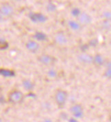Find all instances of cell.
<instances>
[{"label": "cell", "instance_id": "6da1fadb", "mask_svg": "<svg viewBox=\"0 0 111 122\" xmlns=\"http://www.w3.org/2000/svg\"><path fill=\"white\" fill-rule=\"evenodd\" d=\"M29 18L34 23H45L47 20V17L44 15L39 13H30Z\"/></svg>", "mask_w": 111, "mask_h": 122}, {"label": "cell", "instance_id": "7a4b0ae2", "mask_svg": "<svg viewBox=\"0 0 111 122\" xmlns=\"http://www.w3.org/2000/svg\"><path fill=\"white\" fill-rule=\"evenodd\" d=\"M67 92L62 90H58L56 94V96H55L56 103L60 106H62L63 105H65L66 101H67Z\"/></svg>", "mask_w": 111, "mask_h": 122}, {"label": "cell", "instance_id": "3957f363", "mask_svg": "<svg viewBox=\"0 0 111 122\" xmlns=\"http://www.w3.org/2000/svg\"><path fill=\"white\" fill-rule=\"evenodd\" d=\"M23 95L21 92L18 90H14L11 92L9 95V101L13 103H19L23 100Z\"/></svg>", "mask_w": 111, "mask_h": 122}, {"label": "cell", "instance_id": "277c9868", "mask_svg": "<svg viewBox=\"0 0 111 122\" xmlns=\"http://www.w3.org/2000/svg\"><path fill=\"white\" fill-rule=\"evenodd\" d=\"M71 112L75 118H81L82 117L84 114L82 107L80 104H75L71 108Z\"/></svg>", "mask_w": 111, "mask_h": 122}, {"label": "cell", "instance_id": "5b68a950", "mask_svg": "<svg viewBox=\"0 0 111 122\" xmlns=\"http://www.w3.org/2000/svg\"><path fill=\"white\" fill-rule=\"evenodd\" d=\"M0 13L1 15H4V16H7V17L10 16L13 13V8L10 5L8 4H5L2 5L0 8Z\"/></svg>", "mask_w": 111, "mask_h": 122}, {"label": "cell", "instance_id": "8992f818", "mask_svg": "<svg viewBox=\"0 0 111 122\" xmlns=\"http://www.w3.org/2000/svg\"><path fill=\"white\" fill-rule=\"evenodd\" d=\"M40 62L45 65H51L56 61V59L49 55H42L39 58Z\"/></svg>", "mask_w": 111, "mask_h": 122}, {"label": "cell", "instance_id": "52a82bcc", "mask_svg": "<svg viewBox=\"0 0 111 122\" xmlns=\"http://www.w3.org/2000/svg\"><path fill=\"white\" fill-rule=\"evenodd\" d=\"M79 60L84 64H91L93 61V57L91 55L86 54V53H82L78 56Z\"/></svg>", "mask_w": 111, "mask_h": 122}, {"label": "cell", "instance_id": "ba28073f", "mask_svg": "<svg viewBox=\"0 0 111 122\" xmlns=\"http://www.w3.org/2000/svg\"><path fill=\"white\" fill-rule=\"evenodd\" d=\"M79 21H80V23L83 24H89L91 22L92 18L89 14H87L86 13H83L80 14Z\"/></svg>", "mask_w": 111, "mask_h": 122}, {"label": "cell", "instance_id": "9c48e42d", "mask_svg": "<svg viewBox=\"0 0 111 122\" xmlns=\"http://www.w3.org/2000/svg\"><path fill=\"white\" fill-rule=\"evenodd\" d=\"M26 48L27 50H29L30 52H35L39 49V45L38 43L34 41H30L26 44Z\"/></svg>", "mask_w": 111, "mask_h": 122}, {"label": "cell", "instance_id": "30bf717a", "mask_svg": "<svg viewBox=\"0 0 111 122\" xmlns=\"http://www.w3.org/2000/svg\"><path fill=\"white\" fill-rule=\"evenodd\" d=\"M0 75H2L6 77H14L15 75L14 71L12 70H8L5 68H0Z\"/></svg>", "mask_w": 111, "mask_h": 122}, {"label": "cell", "instance_id": "8fae6325", "mask_svg": "<svg viewBox=\"0 0 111 122\" xmlns=\"http://www.w3.org/2000/svg\"><path fill=\"white\" fill-rule=\"evenodd\" d=\"M56 41L57 43L60 44H66L67 41V39L65 37V35L62 33H59L56 36Z\"/></svg>", "mask_w": 111, "mask_h": 122}, {"label": "cell", "instance_id": "7c38bea8", "mask_svg": "<svg viewBox=\"0 0 111 122\" xmlns=\"http://www.w3.org/2000/svg\"><path fill=\"white\" fill-rule=\"evenodd\" d=\"M23 86L24 88L26 89L27 90H31L34 88V84H33V83L31 81H30L28 79L24 80L23 81Z\"/></svg>", "mask_w": 111, "mask_h": 122}, {"label": "cell", "instance_id": "4fadbf2b", "mask_svg": "<svg viewBox=\"0 0 111 122\" xmlns=\"http://www.w3.org/2000/svg\"><path fill=\"white\" fill-rule=\"evenodd\" d=\"M34 37L36 40L38 41H45L46 39H47V35H46L45 33L42 32H37L35 35H34Z\"/></svg>", "mask_w": 111, "mask_h": 122}, {"label": "cell", "instance_id": "5bb4252c", "mask_svg": "<svg viewBox=\"0 0 111 122\" xmlns=\"http://www.w3.org/2000/svg\"><path fill=\"white\" fill-rule=\"evenodd\" d=\"M93 61H95V64H97L98 65L101 66L104 63V59L100 55H97L95 58H93Z\"/></svg>", "mask_w": 111, "mask_h": 122}, {"label": "cell", "instance_id": "9a60e30c", "mask_svg": "<svg viewBox=\"0 0 111 122\" xmlns=\"http://www.w3.org/2000/svg\"><path fill=\"white\" fill-rule=\"evenodd\" d=\"M69 26L73 30H78L79 28H80V27L78 23H77L75 21H69Z\"/></svg>", "mask_w": 111, "mask_h": 122}, {"label": "cell", "instance_id": "2e32d148", "mask_svg": "<svg viewBox=\"0 0 111 122\" xmlns=\"http://www.w3.org/2000/svg\"><path fill=\"white\" fill-rule=\"evenodd\" d=\"M47 10L49 12H53L56 10V6L52 3H49L47 6Z\"/></svg>", "mask_w": 111, "mask_h": 122}, {"label": "cell", "instance_id": "e0dca14e", "mask_svg": "<svg viewBox=\"0 0 111 122\" xmlns=\"http://www.w3.org/2000/svg\"><path fill=\"white\" fill-rule=\"evenodd\" d=\"M80 14H81L80 10L78 8H74L72 9L71 15L73 17H78L79 15H80Z\"/></svg>", "mask_w": 111, "mask_h": 122}, {"label": "cell", "instance_id": "ac0fdd59", "mask_svg": "<svg viewBox=\"0 0 111 122\" xmlns=\"http://www.w3.org/2000/svg\"><path fill=\"white\" fill-rule=\"evenodd\" d=\"M8 47V44L6 41L0 40V50H4Z\"/></svg>", "mask_w": 111, "mask_h": 122}, {"label": "cell", "instance_id": "d6986e66", "mask_svg": "<svg viewBox=\"0 0 111 122\" xmlns=\"http://www.w3.org/2000/svg\"><path fill=\"white\" fill-rule=\"evenodd\" d=\"M108 67L107 68V70L105 72V76L108 78V79H111V63L108 64Z\"/></svg>", "mask_w": 111, "mask_h": 122}, {"label": "cell", "instance_id": "ffe728a7", "mask_svg": "<svg viewBox=\"0 0 111 122\" xmlns=\"http://www.w3.org/2000/svg\"><path fill=\"white\" fill-rule=\"evenodd\" d=\"M47 75H49L50 77H52V78H54V77H56V75H57V72H56V71H55V70H53V69H51V70H49V71H48Z\"/></svg>", "mask_w": 111, "mask_h": 122}, {"label": "cell", "instance_id": "44dd1931", "mask_svg": "<svg viewBox=\"0 0 111 122\" xmlns=\"http://www.w3.org/2000/svg\"><path fill=\"white\" fill-rule=\"evenodd\" d=\"M98 39H92L91 41H90V42H89V44H90V46H93V47L96 46L98 45Z\"/></svg>", "mask_w": 111, "mask_h": 122}, {"label": "cell", "instance_id": "7402d4cb", "mask_svg": "<svg viewBox=\"0 0 111 122\" xmlns=\"http://www.w3.org/2000/svg\"><path fill=\"white\" fill-rule=\"evenodd\" d=\"M81 50L83 52L86 51H87L88 49H89V46L88 45H82L81 46Z\"/></svg>", "mask_w": 111, "mask_h": 122}, {"label": "cell", "instance_id": "603a6c76", "mask_svg": "<svg viewBox=\"0 0 111 122\" xmlns=\"http://www.w3.org/2000/svg\"><path fill=\"white\" fill-rule=\"evenodd\" d=\"M104 16L106 18H108V19H110L111 17V13H109V12H106V13H104Z\"/></svg>", "mask_w": 111, "mask_h": 122}, {"label": "cell", "instance_id": "cb8c5ba5", "mask_svg": "<svg viewBox=\"0 0 111 122\" xmlns=\"http://www.w3.org/2000/svg\"><path fill=\"white\" fill-rule=\"evenodd\" d=\"M43 122H53L51 119H45L44 121Z\"/></svg>", "mask_w": 111, "mask_h": 122}, {"label": "cell", "instance_id": "d4e9b609", "mask_svg": "<svg viewBox=\"0 0 111 122\" xmlns=\"http://www.w3.org/2000/svg\"><path fill=\"white\" fill-rule=\"evenodd\" d=\"M69 122H78L75 119H73V118H71L70 120H69Z\"/></svg>", "mask_w": 111, "mask_h": 122}, {"label": "cell", "instance_id": "484cf974", "mask_svg": "<svg viewBox=\"0 0 111 122\" xmlns=\"http://www.w3.org/2000/svg\"><path fill=\"white\" fill-rule=\"evenodd\" d=\"M1 17H2V15H1V13H0V20L1 19Z\"/></svg>", "mask_w": 111, "mask_h": 122}, {"label": "cell", "instance_id": "4316f807", "mask_svg": "<svg viewBox=\"0 0 111 122\" xmlns=\"http://www.w3.org/2000/svg\"><path fill=\"white\" fill-rule=\"evenodd\" d=\"M0 122H1V119H0Z\"/></svg>", "mask_w": 111, "mask_h": 122}]
</instances>
